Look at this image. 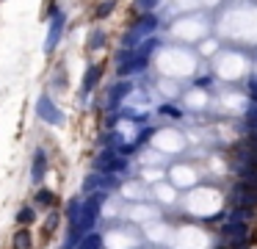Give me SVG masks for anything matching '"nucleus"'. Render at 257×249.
<instances>
[{
	"label": "nucleus",
	"mask_w": 257,
	"mask_h": 249,
	"mask_svg": "<svg viewBox=\"0 0 257 249\" xmlns=\"http://www.w3.org/2000/svg\"><path fill=\"white\" fill-rule=\"evenodd\" d=\"M246 125L252 130H257V105H252V108H249V114H246Z\"/></svg>",
	"instance_id": "nucleus-2"
},
{
	"label": "nucleus",
	"mask_w": 257,
	"mask_h": 249,
	"mask_svg": "<svg viewBox=\"0 0 257 249\" xmlns=\"http://www.w3.org/2000/svg\"><path fill=\"white\" fill-rule=\"evenodd\" d=\"M224 235H235V238H246V232H249V227H246V224H243V222H232V224H227V227H224Z\"/></svg>",
	"instance_id": "nucleus-1"
},
{
	"label": "nucleus",
	"mask_w": 257,
	"mask_h": 249,
	"mask_svg": "<svg viewBox=\"0 0 257 249\" xmlns=\"http://www.w3.org/2000/svg\"><path fill=\"white\" fill-rule=\"evenodd\" d=\"M249 95H252V100H255V103H257V80H255V83H252V86H249Z\"/></svg>",
	"instance_id": "nucleus-4"
},
{
	"label": "nucleus",
	"mask_w": 257,
	"mask_h": 249,
	"mask_svg": "<svg viewBox=\"0 0 257 249\" xmlns=\"http://www.w3.org/2000/svg\"><path fill=\"white\" fill-rule=\"evenodd\" d=\"M246 147L249 150H257V130H252V136L246 138Z\"/></svg>",
	"instance_id": "nucleus-3"
}]
</instances>
